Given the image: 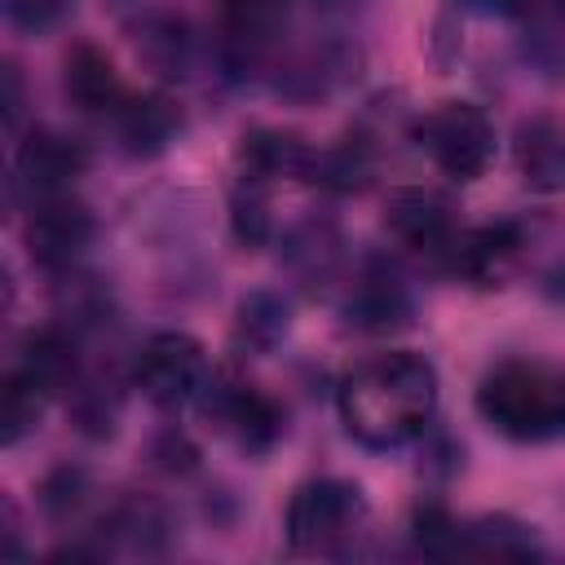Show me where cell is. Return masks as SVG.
<instances>
[{"mask_svg":"<svg viewBox=\"0 0 565 565\" xmlns=\"http://www.w3.org/2000/svg\"><path fill=\"white\" fill-rule=\"evenodd\" d=\"M344 4H353V0H322V9H344Z\"/></svg>","mask_w":565,"mask_h":565,"instance_id":"obj_30","label":"cell"},{"mask_svg":"<svg viewBox=\"0 0 565 565\" xmlns=\"http://www.w3.org/2000/svg\"><path fill=\"white\" fill-rule=\"evenodd\" d=\"M437 406V371L419 353H375L340 380V419L353 441L393 450L415 441Z\"/></svg>","mask_w":565,"mask_h":565,"instance_id":"obj_1","label":"cell"},{"mask_svg":"<svg viewBox=\"0 0 565 565\" xmlns=\"http://www.w3.org/2000/svg\"><path fill=\"white\" fill-rule=\"evenodd\" d=\"M115 415H119V397H106L102 384H84L75 393V424L88 437H110L115 433Z\"/></svg>","mask_w":565,"mask_h":565,"instance_id":"obj_24","label":"cell"},{"mask_svg":"<svg viewBox=\"0 0 565 565\" xmlns=\"http://www.w3.org/2000/svg\"><path fill=\"white\" fill-rule=\"evenodd\" d=\"M4 119H9V128L18 124V110H22V84H18V66H4Z\"/></svg>","mask_w":565,"mask_h":565,"instance_id":"obj_27","label":"cell"},{"mask_svg":"<svg viewBox=\"0 0 565 565\" xmlns=\"http://www.w3.org/2000/svg\"><path fill=\"white\" fill-rule=\"evenodd\" d=\"M477 411L512 441H556L565 437V366L508 358L481 380Z\"/></svg>","mask_w":565,"mask_h":565,"instance_id":"obj_2","label":"cell"},{"mask_svg":"<svg viewBox=\"0 0 565 565\" xmlns=\"http://www.w3.org/2000/svg\"><path fill=\"white\" fill-rule=\"evenodd\" d=\"M525 4H534V9H543L552 18H565V0H525Z\"/></svg>","mask_w":565,"mask_h":565,"instance_id":"obj_28","label":"cell"},{"mask_svg":"<svg viewBox=\"0 0 565 565\" xmlns=\"http://www.w3.org/2000/svg\"><path fill=\"white\" fill-rule=\"evenodd\" d=\"M62 88H66V97L84 115H119V106L128 102L115 62L97 44H75L66 53V62H62Z\"/></svg>","mask_w":565,"mask_h":565,"instance_id":"obj_11","label":"cell"},{"mask_svg":"<svg viewBox=\"0 0 565 565\" xmlns=\"http://www.w3.org/2000/svg\"><path fill=\"white\" fill-rule=\"evenodd\" d=\"M366 516V499L353 481L318 477L305 481L287 503V543L291 552H340L344 539L358 534Z\"/></svg>","mask_w":565,"mask_h":565,"instance_id":"obj_3","label":"cell"},{"mask_svg":"<svg viewBox=\"0 0 565 565\" xmlns=\"http://www.w3.org/2000/svg\"><path fill=\"white\" fill-rule=\"evenodd\" d=\"M516 247H521V238L512 225H486L472 234L459 230V238L446 256V269H455L472 282H499L508 274V265L516 260Z\"/></svg>","mask_w":565,"mask_h":565,"instance_id":"obj_16","label":"cell"},{"mask_svg":"<svg viewBox=\"0 0 565 565\" xmlns=\"http://www.w3.org/2000/svg\"><path fill=\"white\" fill-rule=\"evenodd\" d=\"M230 221H234V234H238L247 247H260V243L269 238V203H265V190H260L256 177L234 190Z\"/></svg>","mask_w":565,"mask_h":565,"instance_id":"obj_22","label":"cell"},{"mask_svg":"<svg viewBox=\"0 0 565 565\" xmlns=\"http://www.w3.org/2000/svg\"><path fill=\"white\" fill-rule=\"evenodd\" d=\"M282 260H287V269L296 274L300 287H309V291L322 287L340 265V230H335V221L305 216L300 225H291L287 243H282Z\"/></svg>","mask_w":565,"mask_h":565,"instance_id":"obj_15","label":"cell"},{"mask_svg":"<svg viewBox=\"0 0 565 565\" xmlns=\"http://www.w3.org/2000/svg\"><path fill=\"white\" fill-rule=\"evenodd\" d=\"M481 4H490V9H494V4H499V9H516V4H525V0H481Z\"/></svg>","mask_w":565,"mask_h":565,"instance_id":"obj_29","label":"cell"},{"mask_svg":"<svg viewBox=\"0 0 565 565\" xmlns=\"http://www.w3.org/2000/svg\"><path fill=\"white\" fill-rule=\"evenodd\" d=\"M18 375H22L40 397L66 393V388L75 384V375H79L75 335H71V331H62V327H44V331H35V335L22 344Z\"/></svg>","mask_w":565,"mask_h":565,"instance_id":"obj_14","label":"cell"},{"mask_svg":"<svg viewBox=\"0 0 565 565\" xmlns=\"http://www.w3.org/2000/svg\"><path fill=\"white\" fill-rule=\"evenodd\" d=\"M199 397H203V411H207L221 428H230V433L238 437V446L252 450V455L269 450V446L278 441V433H282V411H278L260 388H252V384L212 380V384H203Z\"/></svg>","mask_w":565,"mask_h":565,"instance_id":"obj_6","label":"cell"},{"mask_svg":"<svg viewBox=\"0 0 565 565\" xmlns=\"http://www.w3.org/2000/svg\"><path fill=\"white\" fill-rule=\"evenodd\" d=\"M40 393L13 371L9 380H4V406H0V424H4V446H13V441H22L31 428H35V419H40Z\"/></svg>","mask_w":565,"mask_h":565,"instance_id":"obj_23","label":"cell"},{"mask_svg":"<svg viewBox=\"0 0 565 565\" xmlns=\"http://www.w3.org/2000/svg\"><path fill=\"white\" fill-rule=\"evenodd\" d=\"M79 499H84V477H79V472L62 468V472H53V477L44 481V508H49L53 516L75 512V508H79Z\"/></svg>","mask_w":565,"mask_h":565,"instance_id":"obj_26","label":"cell"},{"mask_svg":"<svg viewBox=\"0 0 565 565\" xmlns=\"http://www.w3.org/2000/svg\"><path fill=\"white\" fill-rule=\"evenodd\" d=\"M243 163H247V177L256 181H269V177H313V159L318 150H309L300 137L291 132H274V128H256L243 137Z\"/></svg>","mask_w":565,"mask_h":565,"instance_id":"obj_17","label":"cell"},{"mask_svg":"<svg viewBox=\"0 0 565 565\" xmlns=\"http://www.w3.org/2000/svg\"><path fill=\"white\" fill-rule=\"evenodd\" d=\"M516 168L521 181L539 194H561L565 190V124L534 115L516 128Z\"/></svg>","mask_w":565,"mask_h":565,"instance_id":"obj_13","label":"cell"},{"mask_svg":"<svg viewBox=\"0 0 565 565\" xmlns=\"http://www.w3.org/2000/svg\"><path fill=\"white\" fill-rule=\"evenodd\" d=\"M132 380L137 388L154 402V406H185L190 397L203 393L207 384V358H203V344L185 331H159L146 340V349L137 353V366H132Z\"/></svg>","mask_w":565,"mask_h":565,"instance_id":"obj_5","label":"cell"},{"mask_svg":"<svg viewBox=\"0 0 565 565\" xmlns=\"http://www.w3.org/2000/svg\"><path fill=\"white\" fill-rule=\"evenodd\" d=\"M93 243V212L66 194L35 199L26 221V247L44 269H71Z\"/></svg>","mask_w":565,"mask_h":565,"instance_id":"obj_7","label":"cell"},{"mask_svg":"<svg viewBox=\"0 0 565 565\" xmlns=\"http://www.w3.org/2000/svg\"><path fill=\"white\" fill-rule=\"evenodd\" d=\"M115 119H119V137L128 141L132 154H159L181 124L163 97H128Z\"/></svg>","mask_w":565,"mask_h":565,"instance_id":"obj_18","label":"cell"},{"mask_svg":"<svg viewBox=\"0 0 565 565\" xmlns=\"http://www.w3.org/2000/svg\"><path fill=\"white\" fill-rule=\"evenodd\" d=\"M88 154L79 141L62 137V132H49V128H35L22 150H18V181L35 194V199H49V194H66L71 181L84 172Z\"/></svg>","mask_w":565,"mask_h":565,"instance_id":"obj_10","label":"cell"},{"mask_svg":"<svg viewBox=\"0 0 565 565\" xmlns=\"http://www.w3.org/2000/svg\"><path fill=\"white\" fill-rule=\"evenodd\" d=\"M344 318L358 331H397L411 322V291L402 282V274L388 260H366L349 300H344Z\"/></svg>","mask_w":565,"mask_h":565,"instance_id":"obj_9","label":"cell"},{"mask_svg":"<svg viewBox=\"0 0 565 565\" xmlns=\"http://www.w3.org/2000/svg\"><path fill=\"white\" fill-rule=\"evenodd\" d=\"M137 49L141 57L163 71V75H181L185 71V53H190V40H185V26L177 18H146L137 26Z\"/></svg>","mask_w":565,"mask_h":565,"instance_id":"obj_21","label":"cell"},{"mask_svg":"<svg viewBox=\"0 0 565 565\" xmlns=\"http://www.w3.org/2000/svg\"><path fill=\"white\" fill-rule=\"evenodd\" d=\"M459 552L468 556H508V561H521V556H534L539 543L530 534V525L512 521V516H481L472 525H459Z\"/></svg>","mask_w":565,"mask_h":565,"instance_id":"obj_19","label":"cell"},{"mask_svg":"<svg viewBox=\"0 0 565 565\" xmlns=\"http://www.w3.org/2000/svg\"><path fill=\"white\" fill-rule=\"evenodd\" d=\"M291 327V309L278 291H252L243 305H238V340L256 353L274 349Z\"/></svg>","mask_w":565,"mask_h":565,"instance_id":"obj_20","label":"cell"},{"mask_svg":"<svg viewBox=\"0 0 565 565\" xmlns=\"http://www.w3.org/2000/svg\"><path fill=\"white\" fill-rule=\"evenodd\" d=\"M384 225L406 247H415V252H424L433 260H446L455 238H459L455 207L433 190H393L388 203H384Z\"/></svg>","mask_w":565,"mask_h":565,"instance_id":"obj_8","label":"cell"},{"mask_svg":"<svg viewBox=\"0 0 565 565\" xmlns=\"http://www.w3.org/2000/svg\"><path fill=\"white\" fill-rule=\"evenodd\" d=\"M415 137H419V150H428V159L455 181H477L494 159V124L472 102L433 106L419 119Z\"/></svg>","mask_w":565,"mask_h":565,"instance_id":"obj_4","label":"cell"},{"mask_svg":"<svg viewBox=\"0 0 565 565\" xmlns=\"http://www.w3.org/2000/svg\"><path fill=\"white\" fill-rule=\"evenodd\" d=\"M291 0H221V40L225 53L247 66L256 62L282 31Z\"/></svg>","mask_w":565,"mask_h":565,"instance_id":"obj_12","label":"cell"},{"mask_svg":"<svg viewBox=\"0 0 565 565\" xmlns=\"http://www.w3.org/2000/svg\"><path fill=\"white\" fill-rule=\"evenodd\" d=\"M66 9L71 0H4V18L22 31H49L53 22H62Z\"/></svg>","mask_w":565,"mask_h":565,"instance_id":"obj_25","label":"cell"}]
</instances>
